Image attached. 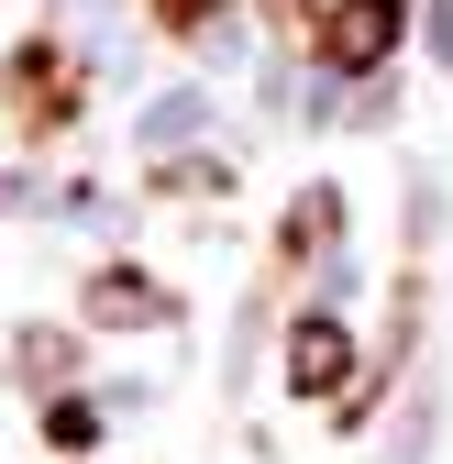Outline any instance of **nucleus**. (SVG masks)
<instances>
[{
	"label": "nucleus",
	"mask_w": 453,
	"mask_h": 464,
	"mask_svg": "<svg viewBox=\"0 0 453 464\" xmlns=\"http://www.w3.org/2000/svg\"><path fill=\"white\" fill-rule=\"evenodd\" d=\"M0 111H12L23 144H55V133L89 111V67H78V44H67V34H23L12 55H0Z\"/></svg>",
	"instance_id": "nucleus-1"
},
{
	"label": "nucleus",
	"mask_w": 453,
	"mask_h": 464,
	"mask_svg": "<svg viewBox=\"0 0 453 464\" xmlns=\"http://www.w3.org/2000/svg\"><path fill=\"white\" fill-rule=\"evenodd\" d=\"M299 44H310V67H332V78H376L387 55L410 44V0H321V12L299 23Z\"/></svg>",
	"instance_id": "nucleus-2"
},
{
	"label": "nucleus",
	"mask_w": 453,
	"mask_h": 464,
	"mask_svg": "<svg viewBox=\"0 0 453 464\" xmlns=\"http://www.w3.org/2000/svg\"><path fill=\"white\" fill-rule=\"evenodd\" d=\"M288 387L299 398H343L354 387V332L332 321V310H299L288 321Z\"/></svg>",
	"instance_id": "nucleus-3"
},
{
	"label": "nucleus",
	"mask_w": 453,
	"mask_h": 464,
	"mask_svg": "<svg viewBox=\"0 0 453 464\" xmlns=\"http://www.w3.org/2000/svg\"><path fill=\"white\" fill-rule=\"evenodd\" d=\"M332 244H343V188L321 178V188H299V199H288V221H276V255H265V266H276V276H310Z\"/></svg>",
	"instance_id": "nucleus-4"
},
{
	"label": "nucleus",
	"mask_w": 453,
	"mask_h": 464,
	"mask_svg": "<svg viewBox=\"0 0 453 464\" xmlns=\"http://www.w3.org/2000/svg\"><path fill=\"white\" fill-rule=\"evenodd\" d=\"M89 321H178V299H166L144 266H100L89 276Z\"/></svg>",
	"instance_id": "nucleus-5"
},
{
	"label": "nucleus",
	"mask_w": 453,
	"mask_h": 464,
	"mask_svg": "<svg viewBox=\"0 0 453 464\" xmlns=\"http://www.w3.org/2000/svg\"><path fill=\"white\" fill-rule=\"evenodd\" d=\"M144 12H155V34H178V44H199L221 12H233V0H144Z\"/></svg>",
	"instance_id": "nucleus-6"
},
{
	"label": "nucleus",
	"mask_w": 453,
	"mask_h": 464,
	"mask_svg": "<svg viewBox=\"0 0 453 464\" xmlns=\"http://www.w3.org/2000/svg\"><path fill=\"white\" fill-rule=\"evenodd\" d=\"M44 442L55 453H89L100 442V410H89V398H55V410H44Z\"/></svg>",
	"instance_id": "nucleus-7"
},
{
	"label": "nucleus",
	"mask_w": 453,
	"mask_h": 464,
	"mask_svg": "<svg viewBox=\"0 0 453 464\" xmlns=\"http://www.w3.org/2000/svg\"><path fill=\"white\" fill-rule=\"evenodd\" d=\"M155 188H166V199H188V188H199V199H221V166H210V155H188V166H155Z\"/></svg>",
	"instance_id": "nucleus-8"
},
{
	"label": "nucleus",
	"mask_w": 453,
	"mask_h": 464,
	"mask_svg": "<svg viewBox=\"0 0 453 464\" xmlns=\"http://www.w3.org/2000/svg\"><path fill=\"white\" fill-rule=\"evenodd\" d=\"M265 12H276V23H310V12H321V0H265Z\"/></svg>",
	"instance_id": "nucleus-9"
}]
</instances>
